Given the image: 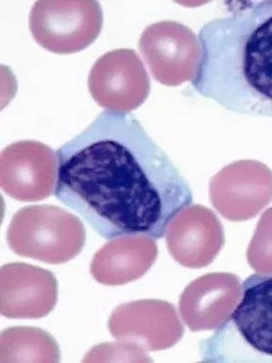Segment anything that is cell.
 <instances>
[{
    "instance_id": "cell-7",
    "label": "cell",
    "mask_w": 272,
    "mask_h": 363,
    "mask_svg": "<svg viewBox=\"0 0 272 363\" xmlns=\"http://www.w3.org/2000/svg\"><path fill=\"white\" fill-rule=\"evenodd\" d=\"M91 96L102 108L130 113L146 98V71L133 50H117L102 55L89 77Z\"/></svg>"
},
{
    "instance_id": "cell-6",
    "label": "cell",
    "mask_w": 272,
    "mask_h": 363,
    "mask_svg": "<svg viewBox=\"0 0 272 363\" xmlns=\"http://www.w3.org/2000/svg\"><path fill=\"white\" fill-rule=\"evenodd\" d=\"M57 153L41 143H12L0 157V184L12 199L35 202L49 198L57 188Z\"/></svg>"
},
{
    "instance_id": "cell-10",
    "label": "cell",
    "mask_w": 272,
    "mask_h": 363,
    "mask_svg": "<svg viewBox=\"0 0 272 363\" xmlns=\"http://www.w3.org/2000/svg\"><path fill=\"white\" fill-rule=\"evenodd\" d=\"M152 241L144 237H122L106 243L92 259L91 272L94 279L104 285L125 283L134 277L135 268L140 270V266L135 262H142V255H137L148 250L149 247L144 251L142 249Z\"/></svg>"
},
{
    "instance_id": "cell-8",
    "label": "cell",
    "mask_w": 272,
    "mask_h": 363,
    "mask_svg": "<svg viewBox=\"0 0 272 363\" xmlns=\"http://www.w3.org/2000/svg\"><path fill=\"white\" fill-rule=\"evenodd\" d=\"M58 284L52 272L24 263L0 271V311L7 318L38 319L55 308Z\"/></svg>"
},
{
    "instance_id": "cell-9",
    "label": "cell",
    "mask_w": 272,
    "mask_h": 363,
    "mask_svg": "<svg viewBox=\"0 0 272 363\" xmlns=\"http://www.w3.org/2000/svg\"><path fill=\"white\" fill-rule=\"evenodd\" d=\"M140 48L162 82L176 84L193 77L198 41L184 26L169 21L152 26L144 31Z\"/></svg>"
},
{
    "instance_id": "cell-1",
    "label": "cell",
    "mask_w": 272,
    "mask_h": 363,
    "mask_svg": "<svg viewBox=\"0 0 272 363\" xmlns=\"http://www.w3.org/2000/svg\"><path fill=\"white\" fill-rule=\"evenodd\" d=\"M57 156L55 196L108 240H159L193 203L180 170L130 113L105 110Z\"/></svg>"
},
{
    "instance_id": "cell-4",
    "label": "cell",
    "mask_w": 272,
    "mask_h": 363,
    "mask_svg": "<svg viewBox=\"0 0 272 363\" xmlns=\"http://www.w3.org/2000/svg\"><path fill=\"white\" fill-rule=\"evenodd\" d=\"M85 240L86 233L79 218L50 205L20 209L7 233L8 245L14 253L52 264L75 258Z\"/></svg>"
},
{
    "instance_id": "cell-3",
    "label": "cell",
    "mask_w": 272,
    "mask_h": 363,
    "mask_svg": "<svg viewBox=\"0 0 272 363\" xmlns=\"http://www.w3.org/2000/svg\"><path fill=\"white\" fill-rule=\"evenodd\" d=\"M272 358V273H254L242 284V297L227 321L203 345L204 362H223L234 350Z\"/></svg>"
},
{
    "instance_id": "cell-5",
    "label": "cell",
    "mask_w": 272,
    "mask_h": 363,
    "mask_svg": "<svg viewBox=\"0 0 272 363\" xmlns=\"http://www.w3.org/2000/svg\"><path fill=\"white\" fill-rule=\"evenodd\" d=\"M103 25V12L94 0H41L33 4L30 31L42 48L55 54H72L86 49Z\"/></svg>"
},
{
    "instance_id": "cell-2",
    "label": "cell",
    "mask_w": 272,
    "mask_h": 363,
    "mask_svg": "<svg viewBox=\"0 0 272 363\" xmlns=\"http://www.w3.org/2000/svg\"><path fill=\"white\" fill-rule=\"evenodd\" d=\"M197 41L195 91L229 112L272 118V0L230 3Z\"/></svg>"
},
{
    "instance_id": "cell-11",
    "label": "cell",
    "mask_w": 272,
    "mask_h": 363,
    "mask_svg": "<svg viewBox=\"0 0 272 363\" xmlns=\"http://www.w3.org/2000/svg\"><path fill=\"white\" fill-rule=\"evenodd\" d=\"M60 350L48 333L37 328L15 327L0 337V362H59Z\"/></svg>"
}]
</instances>
